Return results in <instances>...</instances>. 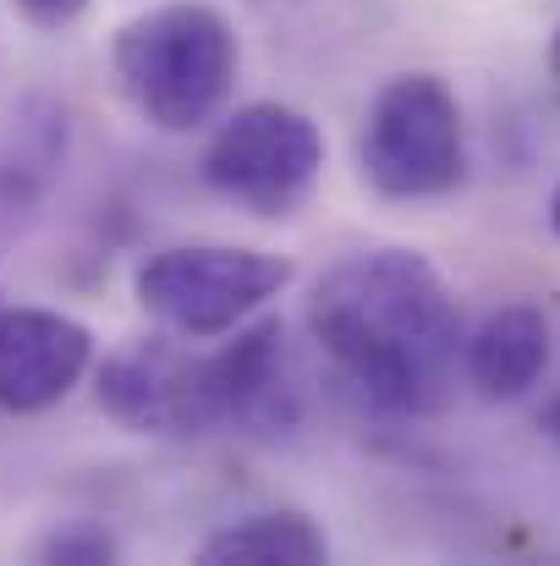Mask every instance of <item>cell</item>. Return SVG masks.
Segmentation results:
<instances>
[{
    "label": "cell",
    "mask_w": 560,
    "mask_h": 566,
    "mask_svg": "<svg viewBox=\"0 0 560 566\" xmlns=\"http://www.w3.org/2000/svg\"><path fill=\"white\" fill-rule=\"evenodd\" d=\"M308 331L325 358L373 407L434 418L456 396L462 314L440 270L412 248H373L341 259L308 303Z\"/></svg>",
    "instance_id": "1"
},
{
    "label": "cell",
    "mask_w": 560,
    "mask_h": 566,
    "mask_svg": "<svg viewBox=\"0 0 560 566\" xmlns=\"http://www.w3.org/2000/svg\"><path fill=\"white\" fill-rule=\"evenodd\" d=\"M116 83L127 105L160 133H198L236 88V33L203 0H171L116 33Z\"/></svg>",
    "instance_id": "2"
},
{
    "label": "cell",
    "mask_w": 560,
    "mask_h": 566,
    "mask_svg": "<svg viewBox=\"0 0 560 566\" xmlns=\"http://www.w3.org/2000/svg\"><path fill=\"white\" fill-rule=\"evenodd\" d=\"M286 286H292V259L264 253V248H231V242L166 248L144 259L133 281L144 314L160 319L182 342H209V336L236 331Z\"/></svg>",
    "instance_id": "3"
},
{
    "label": "cell",
    "mask_w": 560,
    "mask_h": 566,
    "mask_svg": "<svg viewBox=\"0 0 560 566\" xmlns=\"http://www.w3.org/2000/svg\"><path fill=\"white\" fill-rule=\"evenodd\" d=\"M319 177H325V133L314 127V116L275 99L231 111L203 149V182L258 220L297 214L314 198Z\"/></svg>",
    "instance_id": "4"
},
{
    "label": "cell",
    "mask_w": 560,
    "mask_h": 566,
    "mask_svg": "<svg viewBox=\"0 0 560 566\" xmlns=\"http://www.w3.org/2000/svg\"><path fill=\"white\" fill-rule=\"evenodd\" d=\"M358 155L379 198H445L467 171L456 94L429 72L390 77L373 94Z\"/></svg>",
    "instance_id": "5"
},
{
    "label": "cell",
    "mask_w": 560,
    "mask_h": 566,
    "mask_svg": "<svg viewBox=\"0 0 560 566\" xmlns=\"http://www.w3.org/2000/svg\"><path fill=\"white\" fill-rule=\"evenodd\" d=\"M94 390H99V407L133 434L192 440V434L225 429L209 353H192L166 336H144V342H127L121 353H110Z\"/></svg>",
    "instance_id": "6"
},
{
    "label": "cell",
    "mask_w": 560,
    "mask_h": 566,
    "mask_svg": "<svg viewBox=\"0 0 560 566\" xmlns=\"http://www.w3.org/2000/svg\"><path fill=\"white\" fill-rule=\"evenodd\" d=\"M94 364V336L55 308H6L0 303V412L55 407Z\"/></svg>",
    "instance_id": "7"
},
{
    "label": "cell",
    "mask_w": 560,
    "mask_h": 566,
    "mask_svg": "<svg viewBox=\"0 0 560 566\" xmlns=\"http://www.w3.org/2000/svg\"><path fill=\"white\" fill-rule=\"evenodd\" d=\"M286 331L281 319H258L236 331L220 353H209L214 396H220V423L247 429V434H281L297 423V390L286 379Z\"/></svg>",
    "instance_id": "8"
},
{
    "label": "cell",
    "mask_w": 560,
    "mask_h": 566,
    "mask_svg": "<svg viewBox=\"0 0 560 566\" xmlns=\"http://www.w3.org/2000/svg\"><path fill=\"white\" fill-rule=\"evenodd\" d=\"M545 369H550V319L528 303L489 314L462 347V375L484 401L528 396L545 379Z\"/></svg>",
    "instance_id": "9"
},
{
    "label": "cell",
    "mask_w": 560,
    "mask_h": 566,
    "mask_svg": "<svg viewBox=\"0 0 560 566\" xmlns=\"http://www.w3.org/2000/svg\"><path fill=\"white\" fill-rule=\"evenodd\" d=\"M203 566H319L330 562V539L308 512H253L242 523L214 528L198 545Z\"/></svg>",
    "instance_id": "10"
},
{
    "label": "cell",
    "mask_w": 560,
    "mask_h": 566,
    "mask_svg": "<svg viewBox=\"0 0 560 566\" xmlns=\"http://www.w3.org/2000/svg\"><path fill=\"white\" fill-rule=\"evenodd\" d=\"M39 556L44 562H72V566H105V562H116V539L105 528H94V523H77V528L50 534L39 545Z\"/></svg>",
    "instance_id": "11"
},
{
    "label": "cell",
    "mask_w": 560,
    "mask_h": 566,
    "mask_svg": "<svg viewBox=\"0 0 560 566\" xmlns=\"http://www.w3.org/2000/svg\"><path fill=\"white\" fill-rule=\"evenodd\" d=\"M33 28H66V22H77L83 11H88V0H11Z\"/></svg>",
    "instance_id": "12"
},
{
    "label": "cell",
    "mask_w": 560,
    "mask_h": 566,
    "mask_svg": "<svg viewBox=\"0 0 560 566\" xmlns=\"http://www.w3.org/2000/svg\"><path fill=\"white\" fill-rule=\"evenodd\" d=\"M545 434H550V440L560 446V396L550 401V407H545Z\"/></svg>",
    "instance_id": "13"
},
{
    "label": "cell",
    "mask_w": 560,
    "mask_h": 566,
    "mask_svg": "<svg viewBox=\"0 0 560 566\" xmlns=\"http://www.w3.org/2000/svg\"><path fill=\"white\" fill-rule=\"evenodd\" d=\"M550 72L560 77V28H556V39H550Z\"/></svg>",
    "instance_id": "14"
},
{
    "label": "cell",
    "mask_w": 560,
    "mask_h": 566,
    "mask_svg": "<svg viewBox=\"0 0 560 566\" xmlns=\"http://www.w3.org/2000/svg\"><path fill=\"white\" fill-rule=\"evenodd\" d=\"M550 226H556V237H560V188H556V198H550Z\"/></svg>",
    "instance_id": "15"
}]
</instances>
